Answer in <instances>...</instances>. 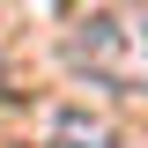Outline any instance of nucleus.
<instances>
[{"instance_id": "nucleus-1", "label": "nucleus", "mask_w": 148, "mask_h": 148, "mask_svg": "<svg viewBox=\"0 0 148 148\" xmlns=\"http://www.w3.org/2000/svg\"><path fill=\"white\" fill-rule=\"evenodd\" d=\"M67 59L111 89H148V15H89L67 37Z\"/></svg>"}, {"instance_id": "nucleus-2", "label": "nucleus", "mask_w": 148, "mask_h": 148, "mask_svg": "<svg viewBox=\"0 0 148 148\" xmlns=\"http://www.w3.org/2000/svg\"><path fill=\"white\" fill-rule=\"evenodd\" d=\"M52 148H111V126L89 111H59L52 119Z\"/></svg>"}]
</instances>
